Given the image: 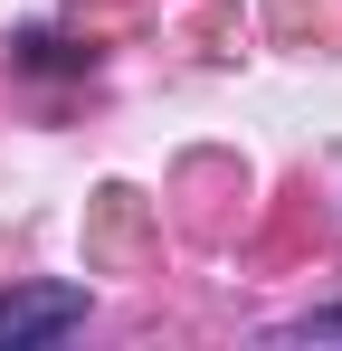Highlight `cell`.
I'll list each match as a JSON object with an SVG mask.
<instances>
[{
  "instance_id": "6da1fadb",
  "label": "cell",
  "mask_w": 342,
  "mask_h": 351,
  "mask_svg": "<svg viewBox=\"0 0 342 351\" xmlns=\"http://www.w3.org/2000/svg\"><path fill=\"white\" fill-rule=\"evenodd\" d=\"M67 332H86V285L48 276V285H10V294H0V342H10V351L67 342Z\"/></svg>"
},
{
  "instance_id": "3957f363",
  "label": "cell",
  "mask_w": 342,
  "mask_h": 351,
  "mask_svg": "<svg viewBox=\"0 0 342 351\" xmlns=\"http://www.w3.org/2000/svg\"><path fill=\"white\" fill-rule=\"evenodd\" d=\"M29 66H86V48H67V38H29Z\"/></svg>"
},
{
  "instance_id": "7a4b0ae2",
  "label": "cell",
  "mask_w": 342,
  "mask_h": 351,
  "mask_svg": "<svg viewBox=\"0 0 342 351\" xmlns=\"http://www.w3.org/2000/svg\"><path fill=\"white\" fill-rule=\"evenodd\" d=\"M276 342H342V304H323V313H304V323H285Z\"/></svg>"
}]
</instances>
